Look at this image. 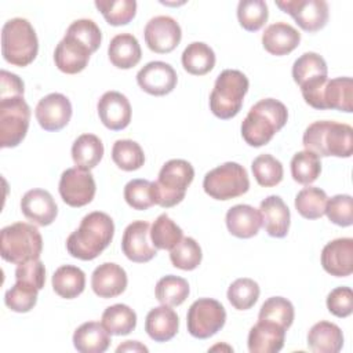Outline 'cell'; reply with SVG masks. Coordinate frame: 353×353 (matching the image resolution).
I'll return each instance as SVG.
<instances>
[{
    "instance_id": "44dd1931",
    "label": "cell",
    "mask_w": 353,
    "mask_h": 353,
    "mask_svg": "<svg viewBox=\"0 0 353 353\" xmlns=\"http://www.w3.org/2000/svg\"><path fill=\"white\" fill-rule=\"evenodd\" d=\"M21 210L26 219L39 226L51 225L58 214V207L50 192L30 189L21 199Z\"/></svg>"
},
{
    "instance_id": "cb8c5ba5",
    "label": "cell",
    "mask_w": 353,
    "mask_h": 353,
    "mask_svg": "<svg viewBox=\"0 0 353 353\" xmlns=\"http://www.w3.org/2000/svg\"><path fill=\"white\" fill-rule=\"evenodd\" d=\"M262 226L272 237H285L290 229V210L280 196H268L259 204Z\"/></svg>"
},
{
    "instance_id": "f35d334b",
    "label": "cell",
    "mask_w": 353,
    "mask_h": 353,
    "mask_svg": "<svg viewBox=\"0 0 353 353\" xmlns=\"http://www.w3.org/2000/svg\"><path fill=\"white\" fill-rule=\"evenodd\" d=\"M112 159L114 164L124 171H135L145 163V154L141 145L131 139H119L113 143Z\"/></svg>"
},
{
    "instance_id": "4316f807",
    "label": "cell",
    "mask_w": 353,
    "mask_h": 353,
    "mask_svg": "<svg viewBox=\"0 0 353 353\" xmlns=\"http://www.w3.org/2000/svg\"><path fill=\"white\" fill-rule=\"evenodd\" d=\"M179 327V319L171 306L161 305L153 307L145 320V331L154 342H167L172 339Z\"/></svg>"
},
{
    "instance_id": "ffe728a7",
    "label": "cell",
    "mask_w": 353,
    "mask_h": 353,
    "mask_svg": "<svg viewBox=\"0 0 353 353\" xmlns=\"http://www.w3.org/2000/svg\"><path fill=\"white\" fill-rule=\"evenodd\" d=\"M321 265L331 276H350L353 272V239L341 237L327 243L321 251Z\"/></svg>"
},
{
    "instance_id": "8fae6325",
    "label": "cell",
    "mask_w": 353,
    "mask_h": 353,
    "mask_svg": "<svg viewBox=\"0 0 353 353\" xmlns=\"http://www.w3.org/2000/svg\"><path fill=\"white\" fill-rule=\"evenodd\" d=\"M226 321V312L221 302L212 298H200L194 301L186 316L188 331L192 336L207 339L215 335Z\"/></svg>"
},
{
    "instance_id": "f5cc1de1",
    "label": "cell",
    "mask_w": 353,
    "mask_h": 353,
    "mask_svg": "<svg viewBox=\"0 0 353 353\" xmlns=\"http://www.w3.org/2000/svg\"><path fill=\"white\" fill-rule=\"evenodd\" d=\"M15 280L26 281L41 290L46 283V269L43 262L40 259H30L19 263L15 269Z\"/></svg>"
},
{
    "instance_id": "ee69618b",
    "label": "cell",
    "mask_w": 353,
    "mask_h": 353,
    "mask_svg": "<svg viewBox=\"0 0 353 353\" xmlns=\"http://www.w3.org/2000/svg\"><path fill=\"white\" fill-rule=\"evenodd\" d=\"M294 316H295L294 306L287 298L272 296L262 303L259 309L258 320H269L288 330L292 325Z\"/></svg>"
},
{
    "instance_id": "d4e9b609",
    "label": "cell",
    "mask_w": 353,
    "mask_h": 353,
    "mask_svg": "<svg viewBox=\"0 0 353 353\" xmlns=\"http://www.w3.org/2000/svg\"><path fill=\"white\" fill-rule=\"evenodd\" d=\"M301 41V33L287 22L269 25L262 34L263 48L272 55H287L294 51Z\"/></svg>"
},
{
    "instance_id": "7bdbcfd3",
    "label": "cell",
    "mask_w": 353,
    "mask_h": 353,
    "mask_svg": "<svg viewBox=\"0 0 353 353\" xmlns=\"http://www.w3.org/2000/svg\"><path fill=\"white\" fill-rule=\"evenodd\" d=\"M39 288L26 281L17 280L15 284L6 291L4 302L8 309L17 313H26L36 306Z\"/></svg>"
},
{
    "instance_id": "74e56055",
    "label": "cell",
    "mask_w": 353,
    "mask_h": 353,
    "mask_svg": "<svg viewBox=\"0 0 353 353\" xmlns=\"http://www.w3.org/2000/svg\"><path fill=\"white\" fill-rule=\"evenodd\" d=\"M327 200L328 197L323 189L307 186L295 196V208L303 218L317 219L324 215Z\"/></svg>"
},
{
    "instance_id": "f907efd6",
    "label": "cell",
    "mask_w": 353,
    "mask_h": 353,
    "mask_svg": "<svg viewBox=\"0 0 353 353\" xmlns=\"http://www.w3.org/2000/svg\"><path fill=\"white\" fill-rule=\"evenodd\" d=\"M66 33L81 40L84 44H87L92 50V52H95L99 48L102 41V33L99 26L92 19H87V18L73 21L69 25Z\"/></svg>"
},
{
    "instance_id": "83f0119b",
    "label": "cell",
    "mask_w": 353,
    "mask_h": 353,
    "mask_svg": "<svg viewBox=\"0 0 353 353\" xmlns=\"http://www.w3.org/2000/svg\"><path fill=\"white\" fill-rule=\"evenodd\" d=\"M335 109L353 112V80L352 77H336L327 80L321 91V110Z\"/></svg>"
},
{
    "instance_id": "ac0fdd59",
    "label": "cell",
    "mask_w": 353,
    "mask_h": 353,
    "mask_svg": "<svg viewBox=\"0 0 353 353\" xmlns=\"http://www.w3.org/2000/svg\"><path fill=\"white\" fill-rule=\"evenodd\" d=\"M92 50L77 37L66 33L57 44L54 61L57 68L66 74H76L85 69Z\"/></svg>"
},
{
    "instance_id": "8d00e7d4",
    "label": "cell",
    "mask_w": 353,
    "mask_h": 353,
    "mask_svg": "<svg viewBox=\"0 0 353 353\" xmlns=\"http://www.w3.org/2000/svg\"><path fill=\"white\" fill-rule=\"evenodd\" d=\"M182 237V229L167 214L159 215L150 226V240L157 250H171Z\"/></svg>"
},
{
    "instance_id": "52a82bcc",
    "label": "cell",
    "mask_w": 353,
    "mask_h": 353,
    "mask_svg": "<svg viewBox=\"0 0 353 353\" xmlns=\"http://www.w3.org/2000/svg\"><path fill=\"white\" fill-rule=\"evenodd\" d=\"M194 178L193 165L182 159L168 160L160 170L154 185V200L163 208L179 204L186 194V189Z\"/></svg>"
},
{
    "instance_id": "7dc6e473",
    "label": "cell",
    "mask_w": 353,
    "mask_h": 353,
    "mask_svg": "<svg viewBox=\"0 0 353 353\" xmlns=\"http://www.w3.org/2000/svg\"><path fill=\"white\" fill-rule=\"evenodd\" d=\"M268 4L263 0H241L237 6L240 25L248 32L259 30L268 21Z\"/></svg>"
},
{
    "instance_id": "e575fe53",
    "label": "cell",
    "mask_w": 353,
    "mask_h": 353,
    "mask_svg": "<svg viewBox=\"0 0 353 353\" xmlns=\"http://www.w3.org/2000/svg\"><path fill=\"white\" fill-rule=\"evenodd\" d=\"M101 323L110 335H127L137 327V314L130 306L116 303L103 310Z\"/></svg>"
},
{
    "instance_id": "7402d4cb",
    "label": "cell",
    "mask_w": 353,
    "mask_h": 353,
    "mask_svg": "<svg viewBox=\"0 0 353 353\" xmlns=\"http://www.w3.org/2000/svg\"><path fill=\"white\" fill-rule=\"evenodd\" d=\"M125 270L113 262H105L95 268L91 276V287L99 298H114L123 294L127 288Z\"/></svg>"
},
{
    "instance_id": "484cf974",
    "label": "cell",
    "mask_w": 353,
    "mask_h": 353,
    "mask_svg": "<svg viewBox=\"0 0 353 353\" xmlns=\"http://www.w3.org/2000/svg\"><path fill=\"white\" fill-rule=\"evenodd\" d=\"M226 226L230 234L239 239L254 237L262 226L259 210L248 204L233 205L226 212Z\"/></svg>"
},
{
    "instance_id": "5bb4252c",
    "label": "cell",
    "mask_w": 353,
    "mask_h": 353,
    "mask_svg": "<svg viewBox=\"0 0 353 353\" xmlns=\"http://www.w3.org/2000/svg\"><path fill=\"white\" fill-rule=\"evenodd\" d=\"M143 36L149 50L157 54H168L181 43L182 30L174 18L168 15H159L149 19L145 26Z\"/></svg>"
},
{
    "instance_id": "681fc988",
    "label": "cell",
    "mask_w": 353,
    "mask_h": 353,
    "mask_svg": "<svg viewBox=\"0 0 353 353\" xmlns=\"http://www.w3.org/2000/svg\"><path fill=\"white\" fill-rule=\"evenodd\" d=\"M328 219L342 228L353 223V199L349 194H336L327 200L325 212Z\"/></svg>"
},
{
    "instance_id": "b9f144b4",
    "label": "cell",
    "mask_w": 353,
    "mask_h": 353,
    "mask_svg": "<svg viewBox=\"0 0 353 353\" xmlns=\"http://www.w3.org/2000/svg\"><path fill=\"white\" fill-rule=\"evenodd\" d=\"M95 7L101 11L105 21L113 26L127 25L137 12L135 0H97Z\"/></svg>"
},
{
    "instance_id": "9c48e42d",
    "label": "cell",
    "mask_w": 353,
    "mask_h": 353,
    "mask_svg": "<svg viewBox=\"0 0 353 353\" xmlns=\"http://www.w3.org/2000/svg\"><path fill=\"white\" fill-rule=\"evenodd\" d=\"M203 188L215 200H230L248 192L250 179L243 165L228 161L205 174Z\"/></svg>"
},
{
    "instance_id": "6da1fadb",
    "label": "cell",
    "mask_w": 353,
    "mask_h": 353,
    "mask_svg": "<svg viewBox=\"0 0 353 353\" xmlns=\"http://www.w3.org/2000/svg\"><path fill=\"white\" fill-rule=\"evenodd\" d=\"M114 234L113 219L102 211L87 214L80 226L66 240L68 252L81 261L95 259L112 241Z\"/></svg>"
},
{
    "instance_id": "836d02e7",
    "label": "cell",
    "mask_w": 353,
    "mask_h": 353,
    "mask_svg": "<svg viewBox=\"0 0 353 353\" xmlns=\"http://www.w3.org/2000/svg\"><path fill=\"white\" fill-rule=\"evenodd\" d=\"M182 66L190 74H207L215 66V52L208 44L193 41L182 52Z\"/></svg>"
},
{
    "instance_id": "277c9868",
    "label": "cell",
    "mask_w": 353,
    "mask_h": 353,
    "mask_svg": "<svg viewBox=\"0 0 353 353\" xmlns=\"http://www.w3.org/2000/svg\"><path fill=\"white\" fill-rule=\"evenodd\" d=\"M39 51V40L32 23L25 18L8 19L1 29L3 58L14 66H28Z\"/></svg>"
},
{
    "instance_id": "1f68e13d",
    "label": "cell",
    "mask_w": 353,
    "mask_h": 353,
    "mask_svg": "<svg viewBox=\"0 0 353 353\" xmlns=\"http://www.w3.org/2000/svg\"><path fill=\"white\" fill-rule=\"evenodd\" d=\"M103 156V143L94 134H81L72 145V159L77 168L90 171L99 164Z\"/></svg>"
},
{
    "instance_id": "c3c4849f",
    "label": "cell",
    "mask_w": 353,
    "mask_h": 353,
    "mask_svg": "<svg viewBox=\"0 0 353 353\" xmlns=\"http://www.w3.org/2000/svg\"><path fill=\"white\" fill-rule=\"evenodd\" d=\"M124 199L134 210H148L156 204L154 185L148 179H132L124 186Z\"/></svg>"
},
{
    "instance_id": "d6986e66",
    "label": "cell",
    "mask_w": 353,
    "mask_h": 353,
    "mask_svg": "<svg viewBox=\"0 0 353 353\" xmlns=\"http://www.w3.org/2000/svg\"><path fill=\"white\" fill-rule=\"evenodd\" d=\"M102 124L112 130H124L131 121V105L127 97L119 91H106L97 105Z\"/></svg>"
},
{
    "instance_id": "7c38bea8",
    "label": "cell",
    "mask_w": 353,
    "mask_h": 353,
    "mask_svg": "<svg viewBox=\"0 0 353 353\" xmlns=\"http://www.w3.org/2000/svg\"><path fill=\"white\" fill-rule=\"evenodd\" d=\"M58 190L68 205L83 207L92 201L97 185L90 171L74 167L62 172Z\"/></svg>"
},
{
    "instance_id": "bcb514c9",
    "label": "cell",
    "mask_w": 353,
    "mask_h": 353,
    "mask_svg": "<svg viewBox=\"0 0 353 353\" xmlns=\"http://www.w3.org/2000/svg\"><path fill=\"white\" fill-rule=\"evenodd\" d=\"M201 258V248L193 237H182V240L170 250L171 263L182 270L196 269L200 265Z\"/></svg>"
},
{
    "instance_id": "816d5d0a",
    "label": "cell",
    "mask_w": 353,
    "mask_h": 353,
    "mask_svg": "<svg viewBox=\"0 0 353 353\" xmlns=\"http://www.w3.org/2000/svg\"><path fill=\"white\" fill-rule=\"evenodd\" d=\"M328 312L336 317H347L353 312V291L350 287H336L327 296Z\"/></svg>"
},
{
    "instance_id": "4dcf8cb0",
    "label": "cell",
    "mask_w": 353,
    "mask_h": 353,
    "mask_svg": "<svg viewBox=\"0 0 353 353\" xmlns=\"http://www.w3.org/2000/svg\"><path fill=\"white\" fill-rule=\"evenodd\" d=\"M307 346L314 353H338L343 346L342 330L334 323L319 321L307 332Z\"/></svg>"
},
{
    "instance_id": "f1b7e54d",
    "label": "cell",
    "mask_w": 353,
    "mask_h": 353,
    "mask_svg": "<svg viewBox=\"0 0 353 353\" xmlns=\"http://www.w3.org/2000/svg\"><path fill=\"white\" fill-rule=\"evenodd\" d=\"M110 345V334L102 323H83L73 334V346L80 353H103Z\"/></svg>"
},
{
    "instance_id": "d590c367",
    "label": "cell",
    "mask_w": 353,
    "mask_h": 353,
    "mask_svg": "<svg viewBox=\"0 0 353 353\" xmlns=\"http://www.w3.org/2000/svg\"><path fill=\"white\" fill-rule=\"evenodd\" d=\"M154 294L161 305L179 306L189 296V284L179 276L167 274L157 281Z\"/></svg>"
},
{
    "instance_id": "f6af8a7d",
    "label": "cell",
    "mask_w": 353,
    "mask_h": 353,
    "mask_svg": "<svg viewBox=\"0 0 353 353\" xmlns=\"http://www.w3.org/2000/svg\"><path fill=\"white\" fill-rule=\"evenodd\" d=\"M259 285L248 277L234 280L228 288V299L237 310H247L255 305L259 298Z\"/></svg>"
},
{
    "instance_id": "11a10c76",
    "label": "cell",
    "mask_w": 353,
    "mask_h": 353,
    "mask_svg": "<svg viewBox=\"0 0 353 353\" xmlns=\"http://www.w3.org/2000/svg\"><path fill=\"white\" fill-rule=\"evenodd\" d=\"M116 352H148V347L141 345L138 341H125L116 349Z\"/></svg>"
},
{
    "instance_id": "5b68a950",
    "label": "cell",
    "mask_w": 353,
    "mask_h": 353,
    "mask_svg": "<svg viewBox=\"0 0 353 353\" xmlns=\"http://www.w3.org/2000/svg\"><path fill=\"white\" fill-rule=\"evenodd\" d=\"M250 81L247 76L236 69L222 70L214 84L210 95L211 112L222 120L234 117L241 106L248 91Z\"/></svg>"
},
{
    "instance_id": "60d3db41",
    "label": "cell",
    "mask_w": 353,
    "mask_h": 353,
    "mask_svg": "<svg viewBox=\"0 0 353 353\" xmlns=\"http://www.w3.org/2000/svg\"><path fill=\"white\" fill-rule=\"evenodd\" d=\"M251 170L258 185L263 188H272L279 185L284 175L283 164L280 163V160L268 153L255 157L252 160Z\"/></svg>"
},
{
    "instance_id": "e0dca14e",
    "label": "cell",
    "mask_w": 353,
    "mask_h": 353,
    "mask_svg": "<svg viewBox=\"0 0 353 353\" xmlns=\"http://www.w3.org/2000/svg\"><path fill=\"white\" fill-rule=\"evenodd\" d=\"M34 114L43 130L59 131L70 121L72 103L63 94L51 92L39 101Z\"/></svg>"
},
{
    "instance_id": "4fadbf2b",
    "label": "cell",
    "mask_w": 353,
    "mask_h": 353,
    "mask_svg": "<svg viewBox=\"0 0 353 353\" xmlns=\"http://www.w3.org/2000/svg\"><path fill=\"white\" fill-rule=\"evenodd\" d=\"M276 6L290 14L305 32H317L327 25L328 4L324 0H279Z\"/></svg>"
},
{
    "instance_id": "30bf717a",
    "label": "cell",
    "mask_w": 353,
    "mask_h": 353,
    "mask_svg": "<svg viewBox=\"0 0 353 353\" xmlns=\"http://www.w3.org/2000/svg\"><path fill=\"white\" fill-rule=\"evenodd\" d=\"M30 108L23 95L0 98V146L15 148L26 137Z\"/></svg>"
},
{
    "instance_id": "ab89813d",
    "label": "cell",
    "mask_w": 353,
    "mask_h": 353,
    "mask_svg": "<svg viewBox=\"0 0 353 353\" xmlns=\"http://www.w3.org/2000/svg\"><path fill=\"white\" fill-rule=\"evenodd\" d=\"M321 172L320 157L309 150H302L291 159V175L295 182L302 185L313 183Z\"/></svg>"
},
{
    "instance_id": "db71d44e",
    "label": "cell",
    "mask_w": 353,
    "mask_h": 353,
    "mask_svg": "<svg viewBox=\"0 0 353 353\" xmlns=\"http://www.w3.org/2000/svg\"><path fill=\"white\" fill-rule=\"evenodd\" d=\"M0 80H1L0 98L23 95V91H25L23 81L15 73H11V72H7L3 69L0 72Z\"/></svg>"
},
{
    "instance_id": "3957f363",
    "label": "cell",
    "mask_w": 353,
    "mask_h": 353,
    "mask_svg": "<svg viewBox=\"0 0 353 353\" xmlns=\"http://www.w3.org/2000/svg\"><path fill=\"white\" fill-rule=\"evenodd\" d=\"M305 150L319 157H350L353 153V128L345 123L314 121L303 132Z\"/></svg>"
},
{
    "instance_id": "2e32d148",
    "label": "cell",
    "mask_w": 353,
    "mask_h": 353,
    "mask_svg": "<svg viewBox=\"0 0 353 353\" xmlns=\"http://www.w3.org/2000/svg\"><path fill=\"white\" fill-rule=\"evenodd\" d=\"M176 81V72L170 63L163 61H152L137 73L138 85L154 97L170 94L175 88Z\"/></svg>"
},
{
    "instance_id": "603a6c76",
    "label": "cell",
    "mask_w": 353,
    "mask_h": 353,
    "mask_svg": "<svg viewBox=\"0 0 353 353\" xmlns=\"http://www.w3.org/2000/svg\"><path fill=\"white\" fill-rule=\"evenodd\" d=\"M285 328L269 320H258L248 332V350L251 353H277L285 341Z\"/></svg>"
},
{
    "instance_id": "8992f818",
    "label": "cell",
    "mask_w": 353,
    "mask_h": 353,
    "mask_svg": "<svg viewBox=\"0 0 353 353\" xmlns=\"http://www.w3.org/2000/svg\"><path fill=\"white\" fill-rule=\"evenodd\" d=\"M43 250V239L39 229L26 222H15L0 232L1 258L10 263H23L39 259Z\"/></svg>"
},
{
    "instance_id": "d6a6232c",
    "label": "cell",
    "mask_w": 353,
    "mask_h": 353,
    "mask_svg": "<svg viewBox=\"0 0 353 353\" xmlns=\"http://www.w3.org/2000/svg\"><path fill=\"white\" fill-rule=\"evenodd\" d=\"M51 281L55 294L65 299H73L84 291L85 274L77 266L62 265L54 272Z\"/></svg>"
},
{
    "instance_id": "9a60e30c",
    "label": "cell",
    "mask_w": 353,
    "mask_h": 353,
    "mask_svg": "<svg viewBox=\"0 0 353 353\" xmlns=\"http://www.w3.org/2000/svg\"><path fill=\"white\" fill-rule=\"evenodd\" d=\"M150 225L146 221L131 222L121 239L123 254L132 262L143 263L153 259L157 254V248L150 243Z\"/></svg>"
},
{
    "instance_id": "7a4b0ae2",
    "label": "cell",
    "mask_w": 353,
    "mask_h": 353,
    "mask_svg": "<svg viewBox=\"0 0 353 353\" xmlns=\"http://www.w3.org/2000/svg\"><path fill=\"white\" fill-rule=\"evenodd\" d=\"M288 110L285 105L274 98L256 102L241 123L243 139L254 148L263 146L272 141L287 123Z\"/></svg>"
},
{
    "instance_id": "f546056e",
    "label": "cell",
    "mask_w": 353,
    "mask_h": 353,
    "mask_svg": "<svg viewBox=\"0 0 353 353\" xmlns=\"http://www.w3.org/2000/svg\"><path fill=\"white\" fill-rule=\"evenodd\" d=\"M108 55L113 66L119 69H131L141 61L142 51L135 36L131 33H120L110 40Z\"/></svg>"
},
{
    "instance_id": "ba28073f",
    "label": "cell",
    "mask_w": 353,
    "mask_h": 353,
    "mask_svg": "<svg viewBox=\"0 0 353 353\" xmlns=\"http://www.w3.org/2000/svg\"><path fill=\"white\" fill-rule=\"evenodd\" d=\"M327 63L317 52L302 54L292 65V79L301 87L305 102L321 110V91L327 83Z\"/></svg>"
}]
</instances>
